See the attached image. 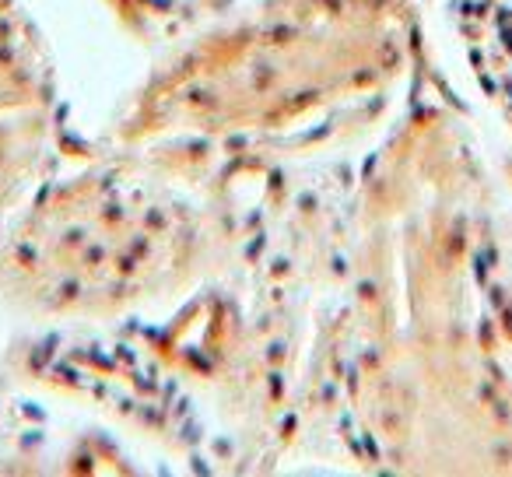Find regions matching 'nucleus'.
Instances as JSON below:
<instances>
[{
	"mask_svg": "<svg viewBox=\"0 0 512 477\" xmlns=\"http://www.w3.org/2000/svg\"><path fill=\"white\" fill-rule=\"evenodd\" d=\"M446 25L474 88L512 127V0H446Z\"/></svg>",
	"mask_w": 512,
	"mask_h": 477,
	"instance_id": "1",
	"label": "nucleus"
}]
</instances>
